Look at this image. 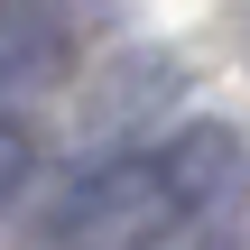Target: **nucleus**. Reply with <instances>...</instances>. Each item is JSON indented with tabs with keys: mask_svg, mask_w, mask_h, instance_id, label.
<instances>
[{
	"mask_svg": "<svg viewBox=\"0 0 250 250\" xmlns=\"http://www.w3.org/2000/svg\"><path fill=\"white\" fill-rule=\"evenodd\" d=\"M241 195V139L232 130H176L158 148H121L102 167H83L56 213L46 241L56 250H158L186 223H213Z\"/></svg>",
	"mask_w": 250,
	"mask_h": 250,
	"instance_id": "obj_1",
	"label": "nucleus"
},
{
	"mask_svg": "<svg viewBox=\"0 0 250 250\" xmlns=\"http://www.w3.org/2000/svg\"><path fill=\"white\" fill-rule=\"evenodd\" d=\"M65 65V9L56 0H0V93Z\"/></svg>",
	"mask_w": 250,
	"mask_h": 250,
	"instance_id": "obj_2",
	"label": "nucleus"
},
{
	"mask_svg": "<svg viewBox=\"0 0 250 250\" xmlns=\"http://www.w3.org/2000/svg\"><path fill=\"white\" fill-rule=\"evenodd\" d=\"M28 167H37V148H28V130H19V121H0V213L19 204V186H28Z\"/></svg>",
	"mask_w": 250,
	"mask_h": 250,
	"instance_id": "obj_3",
	"label": "nucleus"
}]
</instances>
